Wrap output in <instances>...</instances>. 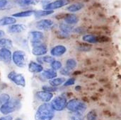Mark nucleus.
Returning a JSON list of instances; mask_svg holds the SVG:
<instances>
[{
    "instance_id": "7ed1b4c3",
    "label": "nucleus",
    "mask_w": 121,
    "mask_h": 120,
    "mask_svg": "<svg viewBox=\"0 0 121 120\" xmlns=\"http://www.w3.org/2000/svg\"><path fill=\"white\" fill-rule=\"evenodd\" d=\"M66 108L72 112L84 113L86 111L87 106L83 101L80 100L72 99L67 103Z\"/></svg>"
},
{
    "instance_id": "412c9836",
    "label": "nucleus",
    "mask_w": 121,
    "mask_h": 120,
    "mask_svg": "<svg viewBox=\"0 0 121 120\" xmlns=\"http://www.w3.org/2000/svg\"><path fill=\"white\" fill-rule=\"evenodd\" d=\"M83 7H84L83 4H82V3H74V4L69 5L67 7V10L69 12L74 13V12H77V11H80L82 8H83Z\"/></svg>"
},
{
    "instance_id": "7c9ffc66",
    "label": "nucleus",
    "mask_w": 121,
    "mask_h": 120,
    "mask_svg": "<svg viewBox=\"0 0 121 120\" xmlns=\"http://www.w3.org/2000/svg\"><path fill=\"white\" fill-rule=\"evenodd\" d=\"M10 99V95L7 93L0 94V107Z\"/></svg>"
},
{
    "instance_id": "1a4fd4ad",
    "label": "nucleus",
    "mask_w": 121,
    "mask_h": 120,
    "mask_svg": "<svg viewBox=\"0 0 121 120\" xmlns=\"http://www.w3.org/2000/svg\"><path fill=\"white\" fill-rule=\"evenodd\" d=\"M54 25V22L51 19H41L38 21L35 26L38 29L41 30H47L51 29Z\"/></svg>"
},
{
    "instance_id": "4c0bfd02",
    "label": "nucleus",
    "mask_w": 121,
    "mask_h": 120,
    "mask_svg": "<svg viewBox=\"0 0 121 120\" xmlns=\"http://www.w3.org/2000/svg\"><path fill=\"white\" fill-rule=\"evenodd\" d=\"M5 35V32L2 30H0V37H2Z\"/></svg>"
},
{
    "instance_id": "6e6552de",
    "label": "nucleus",
    "mask_w": 121,
    "mask_h": 120,
    "mask_svg": "<svg viewBox=\"0 0 121 120\" xmlns=\"http://www.w3.org/2000/svg\"><path fill=\"white\" fill-rule=\"evenodd\" d=\"M69 0H55L43 6V9L45 10H55L60 8L63 6H67L69 4Z\"/></svg>"
},
{
    "instance_id": "72a5a7b5",
    "label": "nucleus",
    "mask_w": 121,
    "mask_h": 120,
    "mask_svg": "<svg viewBox=\"0 0 121 120\" xmlns=\"http://www.w3.org/2000/svg\"><path fill=\"white\" fill-rule=\"evenodd\" d=\"M74 83H75V79L74 78H70L64 82L63 86H69L74 85Z\"/></svg>"
},
{
    "instance_id": "f03ea898",
    "label": "nucleus",
    "mask_w": 121,
    "mask_h": 120,
    "mask_svg": "<svg viewBox=\"0 0 121 120\" xmlns=\"http://www.w3.org/2000/svg\"><path fill=\"white\" fill-rule=\"evenodd\" d=\"M21 107V100L16 98H12L0 107V112L2 115H7L18 111Z\"/></svg>"
},
{
    "instance_id": "aec40b11",
    "label": "nucleus",
    "mask_w": 121,
    "mask_h": 120,
    "mask_svg": "<svg viewBox=\"0 0 121 120\" xmlns=\"http://www.w3.org/2000/svg\"><path fill=\"white\" fill-rule=\"evenodd\" d=\"M34 12H35L34 10H26V11L15 13L12 15V16H13L14 18H26L33 15Z\"/></svg>"
},
{
    "instance_id": "dca6fc26",
    "label": "nucleus",
    "mask_w": 121,
    "mask_h": 120,
    "mask_svg": "<svg viewBox=\"0 0 121 120\" xmlns=\"http://www.w3.org/2000/svg\"><path fill=\"white\" fill-rule=\"evenodd\" d=\"M41 0H16L17 5L21 7H26L38 4Z\"/></svg>"
},
{
    "instance_id": "a878e982",
    "label": "nucleus",
    "mask_w": 121,
    "mask_h": 120,
    "mask_svg": "<svg viewBox=\"0 0 121 120\" xmlns=\"http://www.w3.org/2000/svg\"><path fill=\"white\" fill-rule=\"evenodd\" d=\"M82 40H84V42H86L89 43H93V44L99 42L98 37L96 35H91V34H86V35H83Z\"/></svg>"
},
{
    "instance_id": "f704fd0d",
    "label": "nucleus",
    "mask_w": 121,
    "mask_h": 120,
    "mask_svg": "<svg viewBox=\"0 0 121 120\" xmlns=\"http://www.w3.org/2000/svg\"><path fill=\"white\" fill-rule=\"evenodd\" d=\"M8 5H9L8 0H0V10L6 8Z\"/></svg>"
},
{
    "instance_id": "393cba45",
    "label": "nucleus",
    "mask_w": 121,
    "mask_h": 120,
    "mask_svg": "<svg viewBox=\"0 0 121 120\" xmlns=\"http://www.w3.org/2000/svg\"><path fill=\"white\" fill-rule=\"evenodd\" d=\"M13 46V42L9 38L0 37V47H6L11 49Z\"/></svg>"
},
{
    "instance_id": "4468645a",
    "label": "nucleus",
    "mask_w": 121,
    "mask_h": 120,
    "mask_svg": "<svg viewBox=\"0 0 121 120\" xmlns=\"http://www.w3.org/2000/svg\"><path fill=\"white\" fill-rule=\"evenodd\" d=\"M28 70L31 73L39 74L43 71V66H42V64H40L36 62L30 61L28 64Z\"/></svg>"
},
{
    "instance_id": "cd10ccee",
    "label": "nucleus",
    "mask_w": 121,
    "mask_h": 120,
    "mask_svg": "<svg viewBox=\"0 0 121 120\" xmlns=\"http://www.w3.org/2000/svg\"><path fill=\"white\" fill-rule=\"evenodd\" d=\"M67 120H84V117L83 113L70 112V114L68 115Z\"/></svg>"
},
{
    "instance_id": "2eb2a0df",
    "label": "nucleus",
    "mask_w": 121,
    "mask_h": 120,
    "mask_svg": "<svg viewBox=\"0 0 121 120\" xmlns=\"http://www.w3.org/2000/svg\"><path fill=\"white\" fill-rule=\"evenodd\" d=\"M26 26L23 24H12L8 27V32L10 33H21L25 31Z\"/></svg>"
},
{
    "instance_id": "5701e85b",
    "label": "nucleus",
    "mask_w": 121,
    "mask_h": 120,
    "mask_svg": "<svg viewBox=\"0 0 121 120\" xmlns=\"http://www.w3.org/2000/svg\"><path fill=\"white\" fill-rule=\"evenodd\" d=\"M53 13H54V11H52V10H45V9H43V10L35 11L33 14L35 15V17L36 18H41V17H44V16H47L51 15Z\"/></svg>"
},
{
    "instance_id": "c756f323",
    "label": "nucleus",
    "mask_w": 121,
    "mask_h": 120,
    "mask_svg": "<svg viewBox=\"0 0 121 120\" xmlns=\"http://www.w3.org/2000/svg\"><path fill=\"white\" fill-rule=\"evenodd\" d=\"M50 67L51 69L55 70V71H57V70H60L62 67V64L60 61L59 60H53L50 64Z\"/></svg>"
},
{
    "instance_id": "2f4dec72",
    "label": "nucleus",
    "mask_w": 121,
    "mask_h": 120,
    "mask_svg": "<svg viewBox=\"0 0 121 120\" xmlns=\"http://www.w3.org/2000/svg\"><path fill=\"white\" fill-rule=\"evenodd\" d=\"M86 120H97V114L94 110H91L89 112H88L86 115Z\"/></svg>"
},
{
    "instance_id": "0eeeda50",
    "label": "nucleus",
    "mask_w": 121,
    "mask_h": 120,
    "mask_svg": "<svg viewBox=\"0 0 121 120\" xmlns=\"http://www.w3.org/2000/svg\"><path fill=\"white\" fill-rule=\"evenodd\" d=\"M28 37H29L30 42L33 47L43 43V40L44 39V35L40 31L33 30L29 33Z\"/></svg>"
},
{
    "instance_id": "20e7f679",
    "label": "nucleus",
    "mask_w": 121,
    "mask_h": 120,
    "mask_svg": "<svg viewBox=\"0 0 121 120\" xmlns=\"http://www.w3.org/2000/svg\"><path fill=\"white\" fill-rule=\"evenodd\" d=\"M11 61L16 66L23 68L26 63V54L22 50H16L12 53Z\"/></svg>"
},
{
    "instance_id": "473e14b6",
    "label": "nucleus",
    "mask_w": 121,
    "mask_h": 120,
    "mask_svg": "<svg viewBox=\"0 0 121 120\" xmlns=\"http://www.w3.org/2000/svg\"><path fill=\"white\" fill-rule=\"evenodd\" d=\"M42 89H43V91L50 92V93L55 92V91H57V87H53L52 86H43L42 87Z\"/></svg>"
},
{
    "instance_id": "6ab92c4d",
    "label": "nucleus",
    "mask_w": 121,
    "mask_h": 120,
    "mask_svg": "<svg viewBox=\"0 0 121 120\" xmlns=\"http://www.w3.org/2000/svg\"><path fill=\"white\" fill-rule=\"evenodd\" d=\"M64 21L69 25H74L79 22V18L74 14H67L64 18Z\"/></svg>"
},
{
    "instance_id": "bb28decb",
    "label": "nucleus",
    "mask_w": 121,
    "mask_h": 120,
    "mask_svg": "<svg viewBox=\"0 0 121 120\" xmlns=\"http://www.w3.org/2000/svg\"><path fill=\"white\" fill-rule=\"evenodd\" d=\"M55 57H53L52 56H46V55H43V56H40L39 57H38L37 61L38 63L39 64H43V63H46V64H50L53 60H55Z\"/></svg>"
},
{
    "instance_id": "f3484780",
    "label": "nucleus",
    "mask_w": 121,
    "mask_h": 120,
    "mask_svg": "<svg viewBox=\"0 0 121 120\" xmlns=\"http://www.w3.org/2000/svg\"><path fill=\"white\" fill-rule=\"evenodd\" d=\"M57 71L52 69H48L45 71H43V73H42V76L48 80L55 78L57 77Z\"/></svg>"
},
{
    "instance_id": "9b49d317",
    "label": "nucleus",
    "mask_w": 121,
    "mask_h": 120,
    "mask_svg": "<svg viewBox=\"0 0 121 120\" xmlns=\"http://www.w3.org/2000/svg\"><path fill=\"white\" fill-rule=\"evenodd\" d=\"M35 96L37 99L40 101H42L43 103H49L52 99L53 94L52 93L50 92L41 91H38L35 93Z\"/></svg>"
},
{
    "instance_id": "4be33fe9",
    "label": "nucleus",
    "mask_w": 121,
    "mask_h": 120,
    "mask_svg": "<svg viewBox=\"0 0 121 120\" xmlns=\"http://www.w3.org/2000/svg\"><path fill=\"white\" fill-rule=\"evenodd\" d=\"M59 27H60L61 33L63 35H68L70 32H72L74 30L73 27H72L71 25H69V24H67L66 23H60Z\"/></svg>"
},
{
    "instance_id": "f8f14e48",
    "label": "nucleus",
    "mask_w": 121,
    "mask_h": 120,
    "mask_svg": "<svg viewBox=\"0 0 121 120\" xmlns=\"http://www.w3.org/2000/svg\"><path fill=\"white\" fill-rule=\"evenodd\" d=\"M47 52H48V48L43 43L33 46L32 54L35 56H37V57L43 56V55H45Z\"/></svg>"
},
{
    "instance_id": "f257e3e1",
    "label": "nucleus",
    "mask_w": 121,
    "mask_h": 120,
    "mask_svg": "<svg viewBox=\"0 0 121 120\" xmlns=\"http://www.w3.org/2000/svg\"><path fill=\"white\" fill-rule=\"evenodd\" d=\"M55 117V110L50 103H44L37 109L35 114V120H52Z\"/></svg>"
},
{
    "instance_id": "58836bf2",
    "label": "nucleus",
    "mask_w": 121,
    "mask_h": 120,
    "mask_svg": "<svg viewBox=\"0 0 121 120\" xmlns=\"http://www.w3.org/2000/svg\"><path fill=\"white\" fill-rule=\"evenodd\" d=\"M14 120H23L21 118H20V117H18V118H16V119H15Z\"/></svg>"
},
{
    "instance_id": "423d86ee",
    "label": "nucleus",
    "mask_w": 121,
    "mask_h": 120,
    "mask_svg": "<svg viewBox=\"0 0 121 120\" xmlns=\"http://www.w3.org/2000/svg\"><path fill=\"white\" fill-rule=\"evenodd\" d=\"M8 79L18 86L25 87L26 86V79L23 74L16 73V71H11L7 75Z\"/></svg>"
},
{
    "instance_id": "e433bc0d",
    "label": "nucleus",
    "mask_w": 121,
    "mask_h": 120,
    "mask_svg": "<svg viewBox=\"0 0 121 120\" xmlns=\"http://www.w3.org/2000/svg\"><path fill=\"white\" fill-rule=\"evenodd\" d=\"M0 120H13V116L10 115H4L1 117H0Z\"/></svg>"
},
{
    "instance_id": "a211bd4d",
    "label": "nucleus",
    "mask_w": 121,
    "mask_h": 120,
    "mask_svg": "<svg viewBox=\"0 0 121 120\" xmlns=\"http://www.w3.org/2000/svg\"><path fill=\"white\" fill-rule=\"evenodd\" d=\"M16 19L13 16H5L0 19V26L10 25L16 23Z\"/></svg>"
},
{
    "instance_id": "9d476101",
    "label": "nucleus",
    "mask_w": 121,
    "mask_h": 120,
    "mask_svg": "<svg viewBox=\"0 0 121 120\" xmlns=\"http://www.w3.org/2000/svg\"><path fill=\"white\" fill-rule=\"evenodd\" d=\"M12 53L9 48L2 47L0 49V61L4 64H9L11 62Z\"/></svg>"
},
{
    "instance_id": "39448f33",
    "label": "nucleus",
    "mask_w": 121,
    "mask_h": 120,
    "mask_svg": "<svg viewBox=\"0 0 121 120\" xmlns=\"http://www.w3.org/2000/svg\"><path fill=\"white\" fill-rule=\"evenodd\" d=\"M67 100L64 95H58L52 100L50 105L55 111H62L66 108Z\"/></svg>"
},
{
    "instance_id": "ddd939ff",
    "label": "nucleus",
    "mask_w": 121,
    "mask_h": 120,
    "mask_svg": "<svg viewBox=\"0 0 121 120\" xmlns=\"http://www.w3.org/2000/svg\"><path fill=\"white\" fill-rule=\"evenodd\" d=\"M67 52V47L62 45H57L53 47L50 50V54L52 57H60Z\"/></svg>"
},
{
    "instance_id": "c9c22d12",
    "label": "nucleus",
    "mask_w": 121,
    "mask_h": 120,
    "mask_svg": "<svg viewBox=\"0 0 121 120\" xmlns=\"http://www.w3.org/2000/svg\"><path fill=\"white\" fill-rule=\"evenodd\" d=\"M60 70V74H62L63 76H69L70 74V71H71L69 70V69H67L66 67L65 68H62V67Z\"/></svg>"
},
{
    "instance_id": "b1692460",
    "label": "nucleus",
    "mask_w": 121,
    "mask_h": 120,
    "mask_svg": "<svg viewBox=\"0 0 121 120\" xmlns=\"http://www.w3.org/2000/svg\"><path fill=\"white\" fill-rule=\"evenodd\" d=\"M66 81V79L65 78L60 77V78H53L52 79H50L49 81V83L50 86H53V87H58L60 86H61L62 84L64 83V82Z\"/></svg>"
},
{
    "instance_id": "c85d7f7f",
    "label": "nucleus",
    "mask_w": 121,
    "mask_h": 120,
    "mask_svg": "<svg viewBox=\"0 0 121 120\" xmlns=\"http://www.w3.org/2000/svg\"><path fill=\"white\" fill-rule=\"evenodd\" d=\"M77 66V62L74 59H68L66 61V64H65V67L69 69V70H73L74 69H75Z\"/></svg>"
}]
</instances>
